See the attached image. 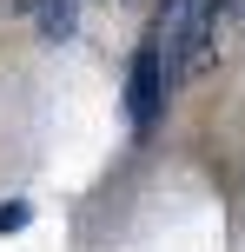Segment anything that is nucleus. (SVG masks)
Segmentation results:
<instances>
[{"mask_svg":"<svg viewBox=\"0 0 245 252\" xmlns=\"http://www.w3.org/2000/svg\"><path fill=\"white\" fill-rule=\"evenodd\" d=\"M27 226V199H7L0 206V232H20Z\"/></svg>","mask_w":245,"mask_h":252,"instance_id":"nucleus-3","label":"nucleus"},{"mask_svg":"<svg viewBox=\"0 0 245 252\" xmlns=\"http://www.w3.org/2000/svg\"><path fill=\"white\" fill-rule=\"evenodd\" d=\"M73 13H80V0H40L33 20H40V33H47V40H66V33H73Z\"/></svg>","mask_w":245,"mask_h":252,"instance_id":"nucleus-2","label":"nucleus"},{"mask_svg":"<svg viewBox=\"0 0 245 252\" xmlns=\"http://www.w3.org/2000/svg\"><path fill=\"white\" fill-rule=\"evenodd\" d=\"M166 80H172V60L159 53V40H146V47L133 53V66H126V113H133L139 133L159 120V106H166Z\"/></svg>","mask_w":245,"mask_h":252,"instance_id":"nucleus-1","label":"nucleus"},{"mask_svg":"<svg viewBox=\"0 0 245 252\" xmlns=\"http://www.w3.org/2000/svg\"><path fill=\"white\" fill-rule=\"evenodd\" d=\"M13 7H20V13H40V0H13Z\"/></svg>","mask_w":245,"mask_h":252,"instance_id":"nucleus-4","label":"nucleus"}]
</instances>
